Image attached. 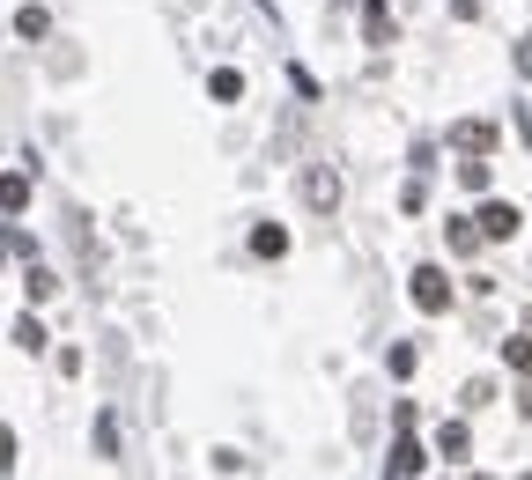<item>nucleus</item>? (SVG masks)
<instances>
[{
  "mask_svg": "<svg viewBox=\"0 0 532 480\" xmlns=\"http://www.w3.org/2000/svg\"><path fill=\"white\" fill-rule=\"evenodd\" d=\"M407 281H414V288H407L414 311H429V318H444V311H451V274H444V266H414Z\"/></svg>",
  "mask_w": 532,
  "mask_h": 480,
  "instance_id": "obj_1",
  "label": "nucleus"
},
{
  "mask_svg": "<svg viewBox=\"0 0 532 480\" xmlns=\"http://www.w3.org/2000/svg\"><path fill=\"white\" fill-rule=\"evenodd\" d=\"M473 222H481L488 244H503V237H518V229H525V215H518L510 200H481V215H473Z\"/></svg>",
  "mask_w": 532,
  "mask_h": 480,
  "instance_id": "obj_2",
  "label": "nucleus"
},
{
  "mask_svg": "<svg viewBox=\"0 0 532 480\" xmlns=\"http://www.w3.org/2000/svg\"><path fill=\"white\" fill-rule=\"evenodd\" d=\"M451 148H459V156H488V148H496V126L488 119H459L451 126Z\"/></svg>",
  "mask_w": 532,
  "mask_h": 480,
  "instance_id": "obj_3",
  "label": "nucleus"
},
{
  "mask_svg": "<svg viewBox=\"0 0 532 480\" xmlns=\"http://www.w3.org/2000/svg\"><path fill=\"white\" fill-rule=\"evenodd\" d=\"M422 466H429V451L414 444V436H399V444H392V480H414Z\"/></svg>",
  "mask_w": 532,
  "mask_h": 480,
  "instance_id": "obj_4",
  "label": "nucleus"
},
{
  "mask_svg": "<svg viewBox=\"0 0 532 480\" xmlns=\"http://www.w3.org/2000/svg\"><path fill=\"white\" fill-rule=\"evenodd\" d=\"M363 37L370 45H392V0H363Z\"/></svg>",
  "mask_w": 532,
  "mask_h": 480,
  "instance_id": "obj_5",
  "label": "nucleus"
},
{
  "mask_svg": "<svg viewBox=\"0 0 532 480\" xmlns=\"http://www.w3.org/2000/svg\"><path fill=\"white\" fill-rule=\"evenodd\" d=\"M436 451H444V458H466V451H473V429H466V421H444V429H436Z\"/></svg>",
  "mask_w": 532,
  "mask_h": 480,
  "instance_id": "obj_6",
  "label": "nucleus"
},
{
  "mask_svg": "<svg viewBox=\"0 0 532 480\" xmlns=\"http://www.w3.org/2000/svg\"><path fill=\"white\" fill-rule=\"evenodd\" d=\"M444 237H451V252H459V259L488 244V237H481V222H444Z\"/></svg>",
  "mask_w": 532,
  "mask_h": 480,
  "instance_id": "obj_7",
  "label": "nucleus"
},
{
  "mask_svg": "<svg viewBox=\"0 0 532 480\" xmlns=\"http://www.w3.org/2000/svg\"><path fill=\"white\" fill-rule=\"evenodd\" d=\"M303 192H311V207H340V178H333V170H311Z\"/></svg>",
  "mask_w": 532,
  "mask_h": 480,
  "instance_id": "obj_8",
  "label": "nucleus"
},
{
  "mask_svg": "<svg viewBox=\"0 0 532 480\" xmlns=\"http://www.w3.org/2000/svg\"><path fill=\"white\" fill-rule=\"evenodd\" d=\"M252 252H259V259H281V252H289V229H274V222L252 229Z\"/></svg>",
  "mask_w": 532,
  "mask_h": 480,
  "instance_id": "obj_9",
  "label": "nucleus"
},
{
  "mask_svg": "<svg viewBox=\"0 0 532 480\" xmlns=\"http://www.w3.org/2000/svg\"><path fill=\"white\" fill-rule=\"evenodd\" d=\"M45 30H52V15H45V8H23V15H15V37H30V45H37Z\"/></svg>",
  "mask_w": 532,
  "mask_h": 480,
  "instance_id": "obj_10",
  "label": "nucleus"
},
{
  "mask_svg": "<svg viewBox=\"0 0 532 480\" xmlns=\"http://www.w3.org/2000/svg\"><path fill=\"white\" fill-rule=\"evenodd\" d=\"M0 207H8V215H23V207H30V185H23V170H15V178L0 185Z\"/></svg>",
  "mask_w": 532,
  "mask_h": 480,
  "instance_id": "obj_11",
  "label": "nucleus"
},
{
  "mask_svg": "<svg viewBox=\"0 0 532 480\" xmlns=\"http://www.w3.org/2000/svg\"><path fill=\"white\" fill-rule=\"evenodd\" d=\"M207 89H215L222 104H237V96H244V74H237V67H222V74H215V82H207Z\"/></svg>",
  "mask_w": 532,
  "mask_h": 480,
  "instance_id": "obj_12",
  "label": "nucleus"
},
{
  "mask_svg": "<svg viewBox=\"0 0 532 480\" xmlns=\"http://www.w3.org/2000/svg\"><path fill=\"white\" fill-rule=\"evenodd\" d=\"M503 362H510L518 377H532V340H503Z\"/></svg>",
  "mask_w": 532,
  "mask_h": 480,
  "instance_id": "obj_13",
  "label": "nucleus"
},
{
  "mask_svg": "<svg viewBox=\"0 0 532 480\" xmlns=\"http://www.w3.org/2000/svg\"><path fill=\"white\" fill-rule=\"evenodd\" d=\"M414 362H422V355H414V348H407V340H399V348L385 355V370H392V377H414Z\"/></svg>",
  "mask_w": 532,
  "mask_h": 480,
  "instance_id": "obj_14",
  "label": "nucleus"
},
{
  "mask_svg": "<svg viewBox=\"0 0 532 480\" xmlns=\"http://www.w3.org/2000/svg\"><path fill=\"white\" fill-rule=\"evenodd\" d=\"M459 185H466V192H488V163H481V156L459 163Z\"/></svg>",
  "mask_w": 532,
  "mask_h": 480,
  "instance_id": "obj_15",
  "label": "nucleus"
},
{
  "mask_svg": "<svg viewBox=\"0 0 532 480\" xmlns=\"http://www.w3.org/2000/svg\"><path fill=\"white\" fill-rule=\"evenodd\" d=\"M15 348H30V355H37V348H45V325L23 318V325H15Z\"/></svg>",
  "mask_w": 532,
  "mask_h": 480,
  "instance_id": "obj_16",
  "label": "nucleus"
},
{
  "mask_svg": "<svg viewBox=\"0 0 532 480\" xmlns=\"http://www.w3.org/2000/svg\"><path fill=\"white\" fill-rule=\"evenodd\" d=\"M451 15H459V23H473V15H481V0H451Z\"/></svg>",
  "mask_w": 532,
  "mask_h": 480,
  "instance_id": "obj_17",
  "label": "nucleus"
}]
</instances>
